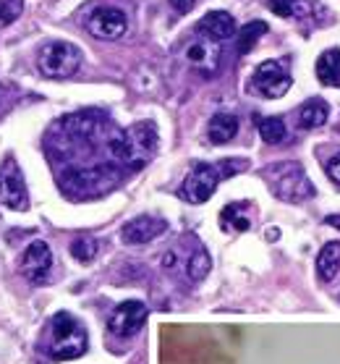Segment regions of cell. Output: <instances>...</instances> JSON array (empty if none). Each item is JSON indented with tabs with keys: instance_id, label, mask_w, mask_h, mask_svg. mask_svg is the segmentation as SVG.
<instances>
[{
	"instance_id": "obj_1",
	"label": "cell",
	"mask_w": 340,
	"mask_h": 364,
	"mask_svg": "<svg viewBox=\"0 0 340 364\" xmlns=\"http://www.w3.org/2000/svg\"><path fill=\"white\" fill-rule=\"evenodd\" d=\"M155 149H158V129L150 121L133 124L124 132L113 129L108 136V158L113 166L121 168V173L144 168L147 160H152Z\"/></svg>"
},
{
	"instance_id": "obj_3",
	"label": "cell",
	"mask_w": 340,
	"mask_h": 364,
	"mask_svg": "<svg viewBox=\"0 0 340 364\" xmlns=\"http://www.w3.org/2000/svg\"><path fill=\"white\" fill-rule=\"evenodd\" d=\"M163 267H165V273L178 275L186 283H199L207 278L212 259H209V252L204 249V244L189 233L163 257Z\"/></svg>"
},
{
	"instance_id": "obj_10",
	"label": "cell",
	"mask_w": 340,
	"mask_h": 364,
	"mask_svg": "<svg viewBox=\"0 0 340 364\" xmlns=\"http://www.w3.org/2000/svg\"><path fill=\"white\" fill-rule=\"evenodd\" d=\"M0 205L11 207V210L29 207V191H26L24 176H21L13 158L6 160V166L0 171Z\"/></svg>"
},
{
	"instance_id": "obj_20",
	"label": "cell",
	"mask_w": 340,
	"mask_h": 364,
	"mask_svg": "<svg viewBox=\"0 0 340 364\" xmlns=\"http://www.w3.org/2000/svg\"><path fill=\"white\" fill-rule=\"evenodd\" d=\"M327 118H330V105L319 97L304 102L301 110H299V126L301 129H319V126L327 124Z\"/></svg>"
},
{
	"instance_id": "obj_25",
	"label": "cell",
	"mask_w": 340,
	"mask_h": 364,
	"mask_svg": "<svg viewBox=\"0 0 340 364\" xmlns=\"http://www.w3.org/2000/svg\"><path fill=\"white\" fill-rule=\"evenodd\" d=\"M324 171H327V176H330V181H335L340 186V152L338 155H332V158L324 163Z\"/></svg>"
},
{
	"instance_id": "obj_28",
	"label": "cell",
	"mask_w": 340,
	"mask_h": 364,
	"mask_svg": "<svg viewBox=\"0 0 340 364\" xmlns=\"http://www.w3.org/2000/svg\"><path fill=\"white\" fill-rule=\"evenodd\" d=\"M278 236H280V233L275 231V228H270V231H267V239H270V241H273V239H278Z\"/></svg>"
},
{
	"instance_id": "obj_24",
	"label": "cell",
	"mask_w": 340,
	"mask_h": 364,
	"mask_svg": "<svg viewBox=\"0 0 340 364\" xmlns=\"http://www.w3.org/2000/svg\"><path fill=\"white\" fill-rule=\"evenodd\" d=\"M24 0H0V29H6L21 16Z\"/></svg>"
},
{
	"instance_id": "obj_4",
	"label": "cell",
	"mask_w": 340,
	"mask_h": 364,
	"mask_svg": "<svg viewBox=\"0 0 340 364\" xmlns=\"http://www.w3.org/2000/svg\"><path fill=\"white\" fill-rule=\"evenodd\" d=\"M89 346V336L84 325L71 312H58L50 320V341H48V354L53 362H68L79 359Z\"/></svg>"
},
{
	"instance_id": "obj_7",
	"label": "cell",
	"mask_w": 340,
	"mask_h": 364,
	"mask_svg": "<svg viewBox=\"0 0 340 364\" xmlns=\"http://www.w3.org/2000/svg\"><path fill=\"white\" fill-rule=\"evenodd\" d=\"M290 84H293V79H290L288 58L265 60V63H259L254 76H251V90L267 100L283 97L290 90Z\"/></svg>"
},
{
	"instance_id": "obj_18",
	"label": "cell",
	"mask_w": 340,
	"mask_h": 364,
	"mask_svg": "<svg viewBox=\"0 0 340 364\" xmlns=\"http://www.w3.org/2000/svg\"><path fill=\"white\" fill-rule=\"evenodd\" d=\"M220 225H223V231H249L251 228L249 202H231L228 207H223Z\"/></svg>"
},
{
	"instance_id": "obj_2",
	"label": "cell",
	"mask_w": 340,
	"mask_h": 364,
	"mask_svg": "<svg viewBox=\"0 0 340 364\" xmlns=\"http://www.w3.org/2000/svg\"><path fill=\"white\" fill-rule=\"evenodd\" d=\"M246 166H249V160L243 158L220 160V163H197V166L191 168V173L183 178L178 197L186 199L189 205H204L217 191V183L223 181V178L241 173V171H246Z\"/></svg>"
},
{
	"instance_id": "obj_23",
	"label": "cell",
	"mask_w": 340,
	"mask_h": 364,
	"mask_svg": "<svg viewBox=\"0 0 340 364\" xmlns=\"http://www.w3.org/2000/svg\"><path fill=\"white\" fill-rule=\"evenodd\" d=\"M259 136L267 144H280L285 139V124H283L280 118H262L259 121Z\"/></svg>"
},
{
	"instance_id": "obj_15",
	"label": "cell",
	"mask_w": 340,
	"mask_h": 364,
	"mask_svg": "<svg viewBox=\"0 0 340 364\" xmlns=\"http://www.w3.org/2000/svg\"><path fill=\"white\" fill-rule=\"evenodd\" d=\"M217 58H220V48H217L215 40H197L191 42L189 50H186V60L191 66L202 68V71H215Z\"/></svg>"
},
{
	"instance_id": "obj_5",
	"label": "cell",
	"mask_w": 340,
	"mask_h": 364,
	"mask_svg": "<svg viewBox=\"0 0 340 364\" xmlns=\"http://www.w3.org/2000/svg\"><path fill=\"white\" fill-rule=\"evenodd\" d=\"M270 178V189L275 191V197L283 202H304V199L314 197V183L309 181L307 171L299 163H278L267 171Z\"/></svg>"
},
{
	"instance_id": "obj_16",
	"label": "cell",
	"mask_w": 340,
	"mask_h": 364,
	"mask_svg": "<svg viewBox=\"0 0 340 364\" xmlns=\"http://www.w3.org/2000/svg\"><path fill=\"white\" fill-rule=\"evenodd\" d=\"M317 275L319 281L332 283L340 275V244L338 241H327L317 257Z\"/></svg>"
},
{
	"instance_id": "obj_22",
	"label": "cell",
	"mask_w": 340,
	"mask_h": 364,
	"mask_svg": "<svg viewBox=\"0 0 340 364\" xmlns=\"http://www.w3.org/2000/svg\"><path fill=\"white\" fill-rule=\"evenodd\" d=\"M97 252H100V244L92 236H79V239L71 241V257L76 262H92L97 257Z\"/></svg>"
},
{
	"instance_id": "obj_9",
	"label": "cell",
	"mask_w": 340,
	"mask_h": 364,
	"mask_svg": "<svg viewBox=\"0 0 340 364\" xmlns=\"http://www.w3.org/2000/svg\"><path fill=\"white\" fill-rule=\"evenodd\" d=\"M147 323V304L139 301V299H128L124 304H118L110 315L108 331L116 336V338H131L144 328Z\"/></svg>"
},
{
	"instance_id": "obj_21",
	"label": "cell",
	"mask_w": 340,
	"mask_h": 364,
	"mask_svg": "<svg viewBox=\"0 0 340 364\" xmlns=\"http://www.w3.org/2000/svg\"><path fill=\"white\" fill-rule=\"evenodd\" d=\"M262 34H267L265 21H251V24H246L238 32V37H236V50H238L241 55H246V53H249V50L259 42Z\"/></svg>"
},
{
	"instance_id": "obj_12",
	"label": "cell",
	"mask_w": 340,
	"mask_h": 364,
	"mask_svg": "<svg viewBox=\"0 0 340 364\" xmlns=\"http://www.w3.org/2000/svg\"><path fill=\"white\" fill-rule=\"evenodd\" d=\"M165 231H168V223L163 220V218L139 215V218H133V220H128V223L124 225L121 236H124L126 244H131V247H139V244L155 241L158 236H163Z\"/></svg>"
},
{
	"instance_id": "obj_14",
	"label": "cell",
	"mask_w": 340,
	"mask_h": 364,
	"mask_svg": "<svg viewBox=\"0 0 340 364\" xmlns=\"http://www.w3.org/2000/svg\"><path fill=\"white\" fill-rule=\"evenodd\" d=\"M267 9L283 18H312L314 11H324L317 0H267Z\"/></svg>"
},
{
	"instance_id": "obj_11",
	"label": "cell",
	"mask_w": 340,
	"mask_h": 364,
	"mask_svg": "<svg viewBox=\"0 0 340 364\" xmlns=\"http://www.w3.org/2000/svg\"><path fill=\"white\" fill-rule=\"evenodd\" d=\"M53 267V252L45 241H32L21 255V273L26 281L32 283H45L50 278Z\"/></svg>"
},
{
	"instance_id": "obj_13",
	"label": "cell",
	"mask_w": 340,
	"mask_h": 364,
	"mask_svg": "<svg viewBox=\"0 0 340 364\" xmlns=\"http://www.w3.org/2000/svg\"><path fill=\"white\" fill-rule=\"evenodd\" d=\"M197 32L207 34L209 40H215V42L231 40V37H236V18H233L228 11H209L207 16L199 18Z\"/></svg>"
},
{
	"instance_id": "obj_27",
	"label": "cell",
	"mask_w": 340,
	"mask_h": 364,
	"mask_svg": "<svg viewBox=\"0 0 340 364\" xmlns=\"http://www.w3.org/2000/svg\"><path fill=\"white\" fill-rule=\"evenodd\" d=\"M324 223L332 225V228H338V231H340V215H327V218H324Z\"/></svg>"
},
{
	"instance_id": "obj_8",
	"label": "cell",
	"mask_w": 340,
	"mask_h": 364,
	"mask_svg": "<svg viewBox=\"0 0 340 364\" xmlns=\"http://www.w3.org/2000/svg\"><path fill=\"white\" fill-rule=\"evenodd\" d=\"M87 32L97 40H121L128 32V16L121 9L113 6H100L87 16Z\"/></svg>"
},
{
	"instance_id": "obj_26",
	"label": "cell",
	"mask_w": 340,
	"mask_h": 364,
	"mask_svg": "<svg viewBox=\"0 0 340 364\" xmlns=\"http://www.w3.org/2000/svg\"><path fill=\"white\" fill-rule=\"evenodd\" d=\"M194 3H197V0H170V6H173L178 14H189V11L194 9Z\"/></svg>"
},
{
	"instance_id": "obj_17",
	"label": "cell",
	"mask_w": 340,
	"mask_h": 364,
	"mask_svg": "<svg viewBox=\"0 0 340 364\" xmlns=\"http://www.w3.org/2000/svg\"><path fill=\"white\" fill-rule=\"evenodd\" d=\"M317 79L324 87H340V50L330 48L317 58Z\"/></svg>"
},
{
	"instance_id": "obj_6",
	"label": "cell",
	"mask_w": 340,
	"mask_h": 364,
	"mask_svg": "<svg viewBox=\"0 0 340 364\" xmlns=\"http://www.w3.org/2000/svg\"><path fill=\"white\" fill-rule=\"evenodd\" d=\"M82 50L76 48L74 42L53 40L48 45H42L40 55H37V66H40L42 76H48V79H71L82 68Z\"/></svg>"
},
{
	"instance_id": "obj_19",
	"label": "cell",
	"mask_w": 340,
	"mask_h": 364,
	"mask_svg": "<svg viewBox=\"0 0 340 364\" xmlns=\"http://www.w3.org/2000/svg\"><path fill=\"white\" fill-rule=\"evenodd\" d=\"M238 134V118L231 116V113H217L209 121L207 136L212 144H228L231 139H236Z\"/></svg>"
}]
</instances>
